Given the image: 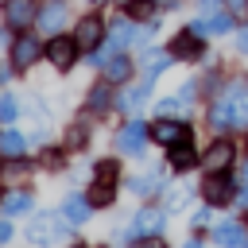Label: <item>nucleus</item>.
I'll list each match as a JSON object with an SVG mask.
<instances>
[{"label":"nucleus","instance_id":"473e14b6","mask_svg":"<svg viewBox=\"0 0 248 248\" xmlns=\"http://www.w3.org/2000/svg\"><path fill=\"white\" fill-rule=\"evenodd\" d=\"M136 248H163V240H159V236H140Z\"/></svg>","mask_w":248,"mask_h":248},{"label":"nucleus","instance_id":"a878e982","mask_svg":"<svg viewBox=\"0 0 248 248\" xmlns=\"http://www.w3.org/2000/svg\"><path fill=\"white\" fill-rule=\"evenodd\" d=\"M163 66H167V54H151V58H147V81H151V78H159V74H163Z\"/></svg>","mask_w":248,"mask_h":248},{"label":"nucleus","instance_id":"f257e3e1","mask_svg":"<svg viewBox=\"0 0 248 248\" xmlns=\"http://www.w3.org/2000/svg\"><path fill=\"white\" fill-rule=\"evenodd\" d=\"M78 39L74 35H50V43H46V58L58 66V70H70L74 62H78Z\"/></svg>","mask_w":248,"mask_h":248},{"label":"nucleus","instance_id":"6e6552de","mask_svg":"<svg viewBox=\"0 0 248 248\" xmlns=\"http://www.w3.org/2000/svg\"><path fill=\"white\" fill-rule=\"evenodd\" d=\"M101 35H105V23H101L97 16H81V19H78L74 39H78V46H81V50H93V46L101 43Z\"/></svg>","mask_w":248,"mask_h":248},{"label":"nucleus","instance_id":"9d476101","mask_svg":"<svg viewBox=\"0 0 248 248\" xmlns=\"http://www.w3.org/2000/svg\"><path fill=\"white\" fill-rule=\"evenodd\" d=\"M225 101H229L232 112H236V128H244V124H248V81H232V85L225 89Z\"/></svg>","mask_w":248,"mask_h":248},{"label":"nucleus","instance_id":"1a4fd4ad","mask_svg":"<svg viewBox=\"0 0 248 248\" xmlns=\"http://www.w3.org/2000/svg\"><path fill=\"white\" fill-rule=\"evenodd\" d=\"M151 136H155V143H163V147H178V143H186V124L163 116L159 124H151Z\"/></svg>","mask_w":248,"mask_h":248},{"label":"nucleus","instance_id":"0eeeda50","mask_svg":"<svg viewBox=\"0 0 248 248\" xmlns=\"http://www.w3.org/2000/svg\"><path fill=\"white\" fill-rule=\"evenodd\" d=\"M35 23H39V31H50V35H58V31L66 27V4H62V0H46V4L39 8Z\"/></svg>","mask_w":248,"mask_h":248},{"label":"nucleus","instance_id":"72a5a7b5","mask_svg":"<svg viewBox=\"0 0 248 248\" xmlns=\"http://www.w3.org/2000/svg\"><path fill=\"white\" fill-rule=\"evenodd\" d=\"M236 46L248 54V27H240V31H236Z\"/></svg>","mask_w":248,"mask_h":248},{"label":"nucleus","instance_id":"ea45409f","mask_svg":"<svg viewBox=\"0 0 248 248\" xmlns=\"http://www.w3.org/2000/svg\"><path fill=\"white\" fill-rule=\"evenodd\" d=\"M93 4H105V0H93Z\"/></svg>","mask_w":248,"mask_h":248},{"label":"nucleus","instance_id":"58836bf2","mask_svg":"<svg viewBox=\"0 0 248 248\" xmlns=\"http://www.w3.org/2000/svg\"><path fill=\"white\" fill-rule=\"evenodd\" d=\"M182 248H202V244H198V240H190V244H182Z\"/></svg>","mask_w":248,"mask_h":248},{"label":"nucleus","instance_id":"a211bd4d","mask_svg":"<svg viewBox=\"0 0 248 248\" xmlns=\"http://www.w3.org/2000/svg\"><path fill=\"white\" fill-rule=\"evenodd\" d=\"M198 163V151L190 147V143H178V147H170V167L174 170H190Z\"/></svg>","mask_w":248,"mask_h":248},{"label":"nucleus","instance_id":"20e7f679","mask_svg":"<svg viewBox=\"0 0 248 248\" xmlns=\"http://www.w3.org/2000/svg\"><path fill=\"white\" fill-rule=\"evenodd\" d=\"M35 16H39V4L35 0H4V23L8 27L23 31V27L35 23Z\"/></svg>","mask_w":248,"mask_h":248},{"label":"nucleus","instance_id":"2eb2a0df","mask_svg":"<svg viewBox=\"0 0 248 248\" xmlns=\"http://www.w3.org/2000/svg\"><path fill=\"white\" fill-rule=\"evenodd\" d=\"M213 236H217V244H221V248H244V240H248V236H244V225H236V221L217 225V232H213Z\"/></svg>","mask_w":248,"mask_h":248},{"label":"nucleus","instance_id":"c9c22d12","mask_svg":"<svg viewBox=\"0 0 248 248\" xmlns=\"http://www.w3.org/2000/svg\"><path fill=\"white\" fill-rule=\"evenodd\" d=\"M8 236H12V225H8V221H0V244H4Z\"/></svg>","mask_w":248,"mask_h":248},{"label":"nucleus","instance_id":"bb28decb","mask_svg":"<svg viewBox=\"0 0 248 248\" xmlns=\"http://www.w3.org/2000/svg\"><path fill=\"white\" fill-rule=\"evenodd\" d=\"M182 108H186V105H182L178 97H174V101H170V97H167V101H159V116H174V112H182Z\"/></svg>","mask_w":248,"mask_h":248},{"label":"nucleus","instance_id":"e433bc0d","mask_svg":"<svg viewBox=\"0 0 248 248\" xmlns=\"http://www.w3.org/2000/svg\"><path fill=\"white\" fill-rule=\"evenodd\" d=\"M229 4V12H240V8H248V0H225Z\"/></svg>","mask_w":248,"mask_h":248},{"label":"nucleus","instance_id":"7c9ffc66","mask_svg":"<svg viewBox=\"0 0 248 248\" xmlns=\"http://www.w3.org/2000/svg\"><path fill=\"white\" fill-rule=\"evenodd\" d=\"M194 89H198V85H194V81H186V85L178 89V101H182V105H190V101H194Z\"/></svg>","mask_w":248,"mask_h":248},{"label":"nucleus","instance_id":"5701e85b","mask_svg":"<svg viewBox=\"0 0 248 248\" xmlns=\"http://www.w3.org/2000/svg\"><path fill=\"white\" fill-rule=\"evenodd\" d=\"M27 209H31V198H27V194H8V198H4V217L27 213Z\"/></svg>","mask_w":248,"mask_h":248},{"label":"nucleus","instance_id":"39448f33","mask_svg":"<svg viewBox=\"0 0 248 248\" xmlns=\"http://www.w3.org/2000/svg\"><path fill=\"white\" fill-rule=\"evenodd\" d=\"M232 155H236V147H232L229 140H217V143H209V151L202 155V167H205L209 174H225V170L232 167Z\"/></svg>","mask_w":248,"mask_h":248},{"label":"nucleus","instance_id":"ddd939ff","mask_svg":"<svg viewBox=\"0 0 248 248\" xmlns=\"http://www.w3.org/2000/svg\"><path fill=\"white\" fill-rule=\"evenodd\" d=\"M101 70H105V81H108V85H120V81L132 78V58H124V54H108Z\"/></svg>","mask_w":248,"mask_h":248},{"label":"nucleus","instance_id":"f704fd0d","mask_svg":"<svg viewBox=\"0 0 248 248\" xmlns=\"http://www.w3.org/2000/svg\"><path fill=\"white\" fill-rule=\"evenodd\" d=\"M190 221H194V225H209V209H198Z\"/></svg>","mask_w":248,"mask_h":248},{"label":"nucleus","instance_id":"cd10ccee","mask_svg":"<svg viewBox=\"0 0 248 248\" xmlns=\"http://www.w3.org/2000/svg\"><path fill=\"white\" fill-rule=\"evenodd\" d=\"M186 198H190V190H174V194H167V205H170V209H182Z\"/></svg>","mask_w":248,"mask_h":248},{"label":"nucleus","instance_id":"aec40b11","mask_svg":"<svg viewBox=\"0 0 248 248\" xmlns=\"http://www.w3.org/2000/svg\"><path fill=\"white\" fill-rule=\"evenodd\" d=\"M19 151H23V136H19L16 128H4V132H0V155H4V159H16Z\"/></svg>","mask_w":248,"mask_h":248},{"label":"nucleus","instance_id":"7ed1b4c3","mask_svg":"<svg viewBox=\"0 0 248 248\" xmlns=\"http://www.w3.org/2000/svg\"><path fill=\"white\" fill-rule=\"evenodd\" d=\"M46 54V46L35 39V35H16V43H12V66H35L39 58Z\"/></svg>","mask_w":248,"mask_h":248},{"label":"nucleus","instance_id":"4be33fe9","mask_svg":"<svg viewBox=\"0 0 248 248\" xmlns=\"http://www.w3.org/2000/svg\"><path fill=\"white\" fill-rule=\"evenodd\" d=\"M147 89H151V81H143L140 89H132V93H124V97H116V105H120V108H140V105L147 101Z\"/></svg>","mask_w":248,"mask_h":248},{"label":"nucleus","instance_id":"423d86ee","mask_svg":"<svg viewBox=\"0 0 248 248\" xmlns=\"http://www.w3.org/2000/svg\"><path fill=\"white\" fill-rule=\"evenodd\" d=\"M58 236H62V225H58L54 213L31 217V225H27V240H31V244H50V240H58Z\"/></svg>","mask_w":248,"mask_h":248},{"label":"nucleus","instance_id":"6ab92c4d","mask_svg":"<svg viewBox=\"0 0 248 248\" xmlns=\"http://www.w3.org/2000/svg\"><path fill=\"white\" fill-rule=\"evenodd\" d=\"M128 190H132V194H140V198H147V194H155V190H159V170H151V174H136V178H128Z\"/></svg>","mask_w":248,"mask_h":248},{"label":"nucleus","instance_id":"2f4dec72","mask_svg":"<svg viewBox=\"0 0 248 248\" xmlns=\"http://www.w3.org/2000/svg\"><path fill=\"white\" fill-rule=\"evenodd\" d=\"M128 12H132V16H147L151 8H147V0H132V4H128Z\"/></svg>","mask_w":248,"mask_h":248},{"label":"nucleus","instance_id":"4468645a","mask_svg":"<svg viewBox=\"0 0 248 248\" xmlns=\"http://www.w3.org/2000/svg\"><path fill=\"white\" fill-rule=\"evenodd\" d=\"M89 198H78V194H70L66 202H62V217H66V225H85L89 221Z\"/></svg>","mask_w":248,"mask_h":248},{"label":"nucleus","instance_id":"393cba45","mask_svg":"<svg viewBox=\"0 0 248 248\" xmlns=\"http://www.w3.org/2000/svg\"><path fill=\"white\" fill-rule=\"evenodd\" d=\"M225 31H232V19H229V16H213V19H205V35H225Z\"/></svg>","mask_w":248,"mask_h":248},{"label":"nucleus","instance_id":"c756f323","mask_svg":"<svg viewBox=\"0 0 248 248\" xmlns=\"http://www.w3.org/2000/svg\"><path fill=\"white\" fill-rule=\"evenodd\" d=\"M236 186H240V202H248V159L240 163V182Z\"/></svg>","mask_w":248,"mask_h":248},{"label":"nucleus","instance_id":"412c9836","mask_svg":"<svg viewBox=\"0 0 248 248\" xmlns=\"http://www.w3.org/2000/svg\"><path fill=\"white\" fill-rule=\"evenodd\" d=\"M108 105H116L112 89H108V85H93V89H89V108H93V112H105Z\"/></svg>","mask_w":248,"mask_h":248},{"label":"nucleus","instance_id":"4c0bfd02","mask_svg":"<svg viewBox=\"0 0 248 248\" xmlns=\"http://www.w3.org/2000/svg\"><path fill=\"white\" fill-rule=\"evenodd\" d=\"M198 4H202V12H213V8L221 4V0H198Z\"/></svg>","mask_w":248,"mask_h":248},{"label":"nucleus","instance_id":"b1692460","mask_svg":"<svg viewBox=\"0 0 248 248\" xmlns=\"http://www.w3.org/2000/svg\"><path fill=\"white\" fill-rule=\"evenodd\" d=\"M16 116H19V101H16L12 93H4V97H0V120H4V124H12Z\"/></svg>","mask_w":248,"mask_h":248},{"label":"nucleus","instance_id":"f3484780","mask_svg":"<svg viewBox=\"0 0 248 248\" xmlns=\"http://www.w3.org/2000/svg\"><path fill=\"white\" fill-rule=\"evenodd\" d=\"M198 43H202V35H194V31H186V35H178V39L170 43V54H178V58H194V54L202 50Z\"/></svg>","mask_w":248,"mask_h":248},{"label":"nucleus","instance_id":"f8f14e48","mask_svg":"<svg viewBox=\"0 0 248 248\" xmlns=\"http://www.w3.org/2000/svg\"><path fill=\"white\" fill-rule=\"evenodd\" d=\"M159 229H163V213H155V209H140L136 217H132V236H159Z\"/></svg>","mask_w":248,"mask_h":248},{"label":"nucleus","instance_id":"c85d7f7f","mask_svg":"<svg viewBox=\"0 0 248 248\" xmlns=\"http://www.w3.org/2000/svg\"><path fill=\"white\" fill-rule=\"evenodd\" d=\"M97 178H116V163H112V159L97 163Z\"/></svg>","mask_w":248,"mask_h":248},{"label":"nucleus","instance_id":"9b49d317","mask_svg":"<svg viewBox=\"0 0 248 248\" xmlns=\"http://www.w3.org/2000/svg\"><path fill=\"white\" fill-rule=\"evenodd\" d=\"M202 194H205L209 205H225V202H232V182L225 174H209V182L202 186Z\"/></svg>","mask_w":248,"mask_h":248},{"label":"nucleus","instance_id":"dca6fc26","mask_svg":"<svg viewBox=\"0 0 248 248\" xmlns=\"http://www.w3.org/2000/svg\"><path fill=\"white\" fill-rule=\"evenodd\" d=\"M89 205L93 209H105V205H112V198H116V190H112V178H97L93 186H89Z\"/></svg>","mask_w":248,"mask_h":248},{"label":"nucleus","instance_id":"f03ea898","mask_svg":"<svg viewBox=\"0 0 248 248\" xmlns=\"http://www.w3.org/2000/svg\"><path fill=\"white\" fill-rule=\"evenodd\" d=\"M147 124L143 120H128L124 128H120V136H116V147L124 151V155H143V147H147Z\"/></svg>","mask_w":248,"mask_h":248}]
</instances>
